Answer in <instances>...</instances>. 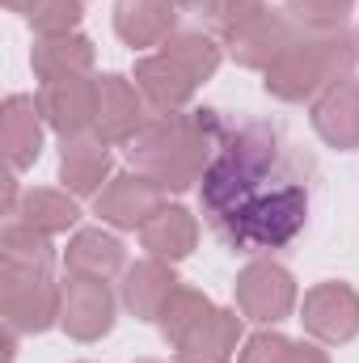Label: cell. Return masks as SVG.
<instances>
[{"instance_id":"6da1fadb","label":"cell","mask_w":359,"mask_h":363,"mask_svg":"<svg viewBox=\"0 0 359 363\" xmlns=\"http://www.w3.org/2000/svg\"><path fill=\"white\" fill-rule=\"evenodd\" d=\"M317 161L267 118H228L216 161L199 182L207 228L228 254L292 245L313 207Z\"/></svg>"},{"instance_id":"7a4b0ae2","label":"cell","mask_w":359,"mask_h":363,"mask_svg":"<svg viewBox=\"0 0 359 363\" xmlns=\"http://www.w3.org/2000/svg\"><path fill=\"white\" fill-rule=\"evenodd\" d=\"M228 131V118L220 110H165L144 123V131L127 144L131 169L148 174L165 190H190L199 186L207 165L220 152V140Z\"/></svg>"},{"instance_id":"3957f363","label":"cell","mask_w":359,"mask_h":363,"mask_svg":"<svg viewBox=\"0 0 359 363\" xmlns=\"http://www.w3.org/2000/svg\"><path fill=\"white\" fill-rule=\"evenodd\" d=\"M359 68V34L347 26L338 30H300V38L263 72V89L275 101H313L330 85L355 77Z\"/></svg>"},{"instance_id":"277c9868","label":"cell","mask_w":359,"mask_h":363,"mask_svg":"<svg viewBox=\"0 0 359 363\" xmlns=\"http://www.w3.org/2000/svg\"><path fill=\"white\" fill-rule=\"evenodd\" d=\"M64 283L55 262H9L0 258V317L17 334H47L60 325Z\"/></svg>"},{"instance_id":"5b68a950","label":"cell","mask_w":359,"mask_h":363,"mask_svg":"<svg viewBox=\"0 0 359 363\" xmlns=\"http://www.w3.org/2000/svg\"><path fill=\"white\" fill-rule=\"evenodd\" d=\"M233 300H237V313L245 321H258V325H279L296 313L300 304V291H296V279L287 267L258 258L250 267H241V274L233 279Z\"/></svg>"},{"instance_id":"8992f818","label":"cell","mask_w":359,"mask_h":363,"mask_svg":"<svg viewBox=\"0 0 359 363\" xmlns=\"http://www.w3.org/2000/svg\"><path fill=\"white\" fill-rule=\"evenodd\" d=\"M300 325L313 342L343 347L359 338V291L343 279H326L304 291L300 300Z\"/></svg>"},{"instance_id":"52a82bcc","label":"cell","mask_w":359,"mask_h":363,"mask_svg":"<svg viewBox=\"0 0 359 363\" xmlns=\"http://www.w3.org/2000/svg\"><path fill=\"white\" fill-rule=\"evenodd\" d=\"M165 186L153 182L140 169H127V174H114V178L101 186V194L93 199V216L110 228H123V233H140L161 207H165Z\"/></svg>"},{"instance_id":"ba28073f","label":"cell","mask_w":359,"mask_h":363,"mask_svg":"<svg viewBox=\"0 0 359 363\" xmlns=\"http://www.w3.org/2000/svg\"><path fill=\"white\" fill-rule=\"evenodd\" d=\"M157 110L144 101V93L140 85L131 81V77H123V72H106V77H97V123H93V135L97 140H106L110 148L114 144H131L140 131H144V123L153 118Z\"/></svg>"},{"instance_id":"9c48e42d","label":"cell","mask_w":359,"mask_h":363,"mask_svg":"<svg viewBox=\"0 0 359 363\" xmlns=\"http://www.w3.org/2000/svg\"><path fill=\"white\" fill-rule=\"evenodd\" d=\"M118 300L106 279H81L68 274L64 283V308H60V330L77 342H97L114 330Z\"/></svg>"},{"instance_id":"30bf717a","label":"cell","mask_w":359,"mask_h":363,"mask_svg":"<svg viewBox=\"0 0 359 363\" xmlns=\"http://www.w3.org/2000/svg\"><path fill=\"white\" fill-rule=\"evenodd\" d=\"M38 110L60 140L93 131V123H97V77L43 81L38 85Z\"/></svg>"},{"instance_id":"8fae6325","label":"cell","mask_w":359,"mask_h":363,"mask_svg":"<svg viewBox=\"0 0 359 363\" xmlns=\"http://www.w3.org/2000/svg\"><path fill=\"white\" fill-rule=\"evenodd\" d=\"M296 38H300V26L287 17V9H267V13L254 17L245 30H237L233 38H224V47H228V55H233L237 68L267 72Z\"/></svg>"},{"instance_id":"7c38bea8","label":"cell","mask_w":359,"mask_h":363,"mask_svg":"<svg viewBox=\"0 0 359 363\" xmlns=\"http://www.w3.org/2000/svg\"><path fill=\"white\" fill-rule=\"evenodd\" d=\"M43 110H38V97L30 93H9L4 106H0V152L9 161L13 174L30 169L38 157H43Z\"/></svg>"},{"instance_id":"4fadbf2b","label":"cell","mask_w":359,"mask_h":363,"mask_svg":"<svg viewBox=\"0 0 359 363\" xmlns=\"http://www.w3.org/2000/svg\"><path fill=\"white\" fill-rule=\"evenodd\" d=\"M110 169H114V152H110V144L97 140L93 131L68 135V140L60 144V182H64L68 194H77V199H97L101 186L114 178Z\"/></svg>"},{"instance_id":"5bb4252c","label":"cell","mask_w":359,"mask_h":363,"mask_svg":"<svg viewBox=\"0 0 359 363\" xmlns=\"http://www.w3.org/2000/svg\"><path fill=\"white\" fill-rule=\"evenodd\" d=\"M313 131L338 148V152H355L359 148V81L347 77L338 85H330L326 93L313 97Z\"/></svg>"},{"instance_id":"9a60e30c","label":"cell","mask_w":359,"mask_h":363,"mask_svg":"<svg viewBox=\"0 0 359 363\" xmlns=\"http://www.w3.org/2000/svg\"><path fill=\"white\" fill-rule=\"evenodd\" d=\"M182 287V279L174 274V262L165 258H144L136 267L123 271V287H118V300L123 308L136 317V321H157L165 300Z\"/></svg>"},{"instance_id":"2e32d148","label":"cell","mask_w":359,"mask_h":363,"mask_svg":"<svg viewBox=\"0 0 359 363\" xmlns=\"http://www.w3.org/2000/svg\"><path fill=\"white\" fill-rule=\"evenodd\" d=\"M241 313L237 308H211L178 347V363H233L241 351Z\"/></svg>"},{"instance_id":"e0dca14e","label":"cell","mask_w":359,"mask_h":363,"mask_svg":"<svg viewBox=\"0 0 359 363\" xmlns=\"http://www.w3.org/2000/svg\"><path fill=\"white\" fill-rule=\"evenodd\" d=\"M97 47L81 30L72 34H38L30 47V68L38 81H64V77H89Z\"/></svg>"},{"instance_id":"ac0fdd59","label":"cell","mask_w":359,"mask_h":363,"mask_svg":"<svg viewBox=\"0 0 359 363\" xmlns=\"http://www.w3.org/2000/svg\"><path fill=\"white\" fill-rule=\"evenodd\" d=\"M178 30V9L170 0H114V34L136 47H161Z\"/></svg>"},{"instance_id":"d6986e66","label":"cell","mask_w":359,"mask_h":363,"mask_svg":"<svg viewBox=\"0 0 359 363\" xmlns=\"http://www.w3.org/2000/svg\"><path fill=\"white\" fill-rule=\"evenodd\" d=\"M64 271L110 283L118 271H127V245L106 228H81V233H72V241L64 250Z\"/></svg>"},{"instance_id":"ffe728a7","label":"cell","mask_w":359,"mask_h":363,"mask_svg":"<svg viewBox=\"0 0 359 363\" xmlns=\"http://www.w3.org/2000/svg\"><path fill=\"white\" fill-rule=\"evenodd\" d=\"M131 81L140 85L144 93V101L157 110V114H165V110H186L190 106V97L199 93V85L182 72L178 64L170 60V55H144V60H136V72H131Z\"/></svg>"},{"instance_id":"44dd1931","label":"cell","mask_w":359,"mask_h":363,"mask_svg":"<svg viewBox=\"0 0 359 363\" xmlns=\"http://www.w3.org/2000/svg\"><path fill=\"white\" fill-rule=\"evenodd\" d=\"M140 245L148 250V258H165V262H182L194 254L199 245V220L178 207V203H165L144 228H140Z\"/></svg>"},{"instance_id":"7402d4cb","label":"cell","mask_w":359,"mask_h":363,"mask_svg":"<svg viewBox=\"0 0 359 363\" xmlns=\"http://www.w3.org/2000/svg\"><path fill=\"white\" fill-rule=\"evenodd\" d=\"M9 220H21V224H30V228L43 233V237H60V233L77 228L81 207H77V194H68V190L34 186V190H21L17 211H13Z\"/></svg>"},{"instance_id":"603a6c76","label":"cell","mask_w":359,"mask_h":363,"mask_svg":"<svg viewBox=\"0 0 359 363\" xmlns=\"http://www.w3.org/2000/svg\"><path fill=\"white\" fill-rule=\"evenodd\" d=\"M161 55H170L194 85L211 81L216 68H220V60H224L220 43H216L211 34H203V30H174V34L161 43Z\"/></svg>"},{"instance_id":"cb8c5ba5","label":"cell","mask_w":359,"mask_h":363,"mask_svg":"<svg viewBox=\"0 0 359 363\" xmlns=\"http://www.w3.org/2000/svg\"><path fill=\"white\" fill-rule=\"evenodd\" d=\"M237 363H330L317 342H296L279 330H258L241 342Z\"/></svg>"},{"instance_id":"d4e9b609","label":"cell","mask_w":359,"mask_h":363,"mask_svg":"<svg viewBox=\"0 0 359 363\" xmlns=\"http://www.w3.org/2000/svg\"><path fill=\"white\" fill-rule=\"evenodd\" d=\"M211 308H216V304H211L207 291H199V287H178V291L165 300V308H161V317H157V330H161V338H165L170 347H178Z\"/></svg>"},{"instance_id":"484cf974","label":"cell","mask_w":359,"mask_h":363,"mask_svg":"<svg viewBox=\"0 0 359 363\" xmlns=\"http://www.w3.org/2000/svg\"><path fill=\"white\" fill-rule=\"evenodd\" d=\"M283 9L300 30H338L355 13V0H283Z\"/></svg>"},{"instance_id":"4316f807","label":"cell","mask_w":359,"mask_h":363,"mask_svg":"<svg viewBox=\"0 0 359 363\" xmlns=\"http://www.w3.org/2000/svg\"><path fill=\"white\" fill-rule=\"evenodd\" d=\"M81 17H85V0H34L26 13L34 38L38 34H72L81 26Z\"/></svg>"},{"instance_id":"83f0119b","label":"cell","mask_w":359,"mask_h":363,"mask_svg":"<svg viewBox=\"0 0 359 363\" xmlns=\"http://www.w3.org/2000/svg\"><path fill=\"white\" fill-rule=\"evenodd\" d=\"M263 13H267V0H203V17L220 38H233Z\"/></svg>"},{"instance_id":"f1b7e54d","label":"cell","mask_w":359,"mask_h":363,"mask_svg":"<svg viewBox=\"0 0 359 363\" xmlns=\"http://www.w3.org/2000/svg\"><path fill=\"white\" fill-rule=\"evenodd\" d=\"M30 4H34V0H4V9H9V13H21V17L30 13Z\"/></svg>"},{"instance_id":"f546056e","label":"cell","mask_w":359,"mask_h":363,"mask_svg":"<svg viewBox=\"0 0 359 363\" xmlns=\"http://www.w3.org/2000/svg\"><path fill=\"white\" fill-rule=\"evenodd\" d=\"M174 9H203V0H170Z\"/></svg>"},{"instance_id":"4dcf8cb0","label":"cell","mask_w":359,"mask_h":363,"mask_svg":"<svg viewBox=\"0 0 359 363\" xmlns=\"http://www.w3.org/2000/svg\"><path fill=\"white\" fill-rule=\"evenodd\" d=\"M136 363H161V359H136Z\"/></svg>"},{"instance_id":"1f68e13d","label":"cell","mask_w":359,"mask_h":363,"mask_svg":"<svg viewBox=\"0 0 359 363\" xmlns=\"http://www.w3.org/2000/svg\"><path fill=\"white\" fill-rule=\"evenodd\" d=\"M355 34H359V30H355Z\"/></svg>"}]
</instances>
